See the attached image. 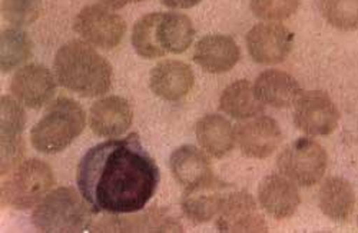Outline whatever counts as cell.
Wrapping results in <instances>:
<instances>
[{"instance_id": "obj_1", "label": "cell", "mask_w": 358, "mask_h": 233, "mask_svg": "<svg viewBox=\"0 0 358 233\" xmlns=\"http://www.w3.org/2000/svg\"><path fill=\"white\" fill-rule=\"evenodd\" d=\"M159 178V167L138 133L96 144L85 153L76 170L78 189L95 213L143 211L157 192Z\"/></svg>"}, {"instance_id": "obj_2", "label": "cell", "mask_w": 358, "mask_h": 233, "mask_svg": "<svg viewBox=\"0 0 358 233\" xmlns=\"http://www.w3.org/2000/svg\"><path fill=\"white\" fill-rule=\"evenodd\" d=\"M53 70L59 83L80 96L105 95L112 86L110 63L85 40H71L59 49Z\"/></svg>"}, {"instance_id": "obj_3", "label": "cell", "mask_w": 358, "mask_h": 233, "mask_svg": "<svg viewBox=\"0 0 358 233\" xmlns=\"http://www.w3.org/2000/svg\"><path fill=\"white\" fill-rule=\"evenodd\" d=\"M86 116L82 106L71 98L50 103L42 119L31 130L32 146L45 155H55L69 148L85 129Z\"/></svg>"}, {"instance_id": "obj_4", "label": "cell", "mask_w": 358, "mask_h": 233, "mask_svg": "<svg viewBox=\"0 0 358 233\" xmlns=\"http://www.w3.org/2000/svg\"><path fill=\"white\" fill-rule=\"evenodd\" d=\"M85 202L73 188H56L35 206L32 223L41 232H82L91 222V211Z\"/></svg>"}, {"instance_id": "obj_5", "label": "cell", "mask_w": 358, "mask_h": 233, "mask_svg": "<svg viewBox=\"0 0 358 233\" xmlns=\"http://www.w3.org/2000/svg\"><path fill=\"white\" fill-rule=\"evenodd\" d=\"M55 185L52 167L39 159L23 160L2 185V203L19 211L35 208Z\"/></svg>"}, {"instance_id": "obj_6", "label": "cell", "mask_w": 358, "mask_h": 233, "mask_svg": "<svg viewBox=\"0 0 358 233\" xmlns=\"http://www.w3.org/2000/svg\"><path fill=\"white\" fill-rule=\"evenodd\" d=\"M327 166L328 156L325 149L310 137H300L287 144L277 159L280 173L301 188H311L320 183Z\"/></svg>"}, {"instance_id": "obj_7", "label": "cell", "mask_w": 358, "mask_h": 233, "mask_svg": "<svg viewBox=\"0 0 358 233\" xmlns=\"http://www.w3.org/2000/svg\"><path fill=\"white\" fill-rule=\"evenodd\" d=\"M75 32L89 45L110 50L122 42L127 23L106 6L91 5L83 8L73 22Z\"/></svg>"}, {"instance_id": "obj_8", "label": "cell", "mask_w": 358, "mask_h": 233, "mask_svg": "<svg viewBox=\"0 0 358 233\" xmlns=\"http://www.w3.org/2000/svg\"><path fill=\"white\" fill-rule=\"evenodd\" d=\"M338 122V107L322 91L303 92L294 103V123L308 136L331 135Z\"/></svg>"}, {"instance_id": "obj_9", "label": "cell", "mask_w": 358, "mask_h": 233, "mask_svg": "<svg viewBox=\"0 0 358 233\" xmlns=\"http://www.w3.org/2000/svg\"><path fill=\"white\" fill-rule=\"evenodd\" d=\"M235 142L241 153L251 159L270 158L282 142V132L275 119L258 114L234 126Z\"/></svg>"}, {"instance_id": "obj_10", "label": "cell", "mask_w": 358, "mask_h": 233, "mask_svg": "<svg viewBox=\"0 0 358 233\" xmlns=\"http://www.w3.org/2000/svg\"><path fill=\"white\" fill-rule=\"evenodd\" d=\"M294 45V35L275 22L258 23L247 33V47L252 61L259 65H277L287 59Z\"/></svg>"}, {"instance_id": "obj_11", "label": "cell", "mask_w": 358, "mask_h": 233, "mask_svg": "<svg viewBox=\"0 0 358 233\" xmlns=\"http://www.w3.org/2000/svg\"><path fill=\"white\" fill-rule=\"evenodd\" d=\"M217 229L222 233L268 232V225L254 196L245 190H236L227 195L217 216Z\"/></svg>"}, {"instance_id": "obj_12", "label": "cell", "mask_w": 358, "mask_h": 233, "mask_svg": "<svg viewBox=\"0 0 358 233\" xmlns=\"http://www.w3.org/2000/svg\"><path fill=\"white\" fill-rule=\"evenodd\" d=\"M56 80L52 72L36 63L22 66L12 77L10 91L26 107L41 109L56 93Z\"/></svg>"}, {"instance_id": "obj_13", "label": "cell", "mask_w": 358, "mask_h": 233, "mask_svg": "<svg viewBox=\"0 0 358 233\" xmlns=\"http://www.w3.org/2000/svg\"><path fill=\"white\" fill-rule=\"evenodd\" d=\"M134 110L121 96H106L95 102L89 112V125L96 136L113 139L122 136L131 128Z\"/></svg>"}, {"instance_id": "obj_14", "label": "cell", "mask_w": 358, "mask_h": 233, "mask_svg": "<svg viewBox=\"0 0 358 233\" xmlns=\"http://www.w3.org/2000/svg\"><path fill=\"white\" fill-rule=\"evenodd\" d=\"M205 151L192 144H184L171 155L169 165L175 181L185 190L195 189L215 181V174Z\"/></svg>"}, {"instance_id": "obj_15", "label": "cell", "mask_w": 358, "mask_h": 233, "mask_svg": "<svg viewBox=\"0 0 358 233\" xmlns=\"http://www.w3.org/2000/svg\"><path fill=\"white\" fill-rule=\"evenodd\" d=\"M261 208L277 220L291 218L301 205V196L296 185L284 174L265 176L258 186Z\"/></svg>"}, {"instance_id": "obj_16", "label": "cell", "mask_w": 358, "mask_h": 233, "mask_svg": "<svg viewBox=\"0 0 358 233\" xmlns=\"http://www.w3.org/2000/svg\"><path fill=\"white\" fill-rule=\"evenodd\" d=\"M195 83V76L189 65L181 61L159 62L149 75V86L152 92L169 102L187 96Z\"/></svg>"}, {"instance_id": "obj_17", "label": "cell", "mask_w": 358, "mask_h": 233, "mask_svg": "<svg viewBox=\"0 0 358 233\" xmlns=\"http://www.w3.org/2000/svg\"><path fill=\"white\" fill-rule=\"evenodd\" d=\"M241 57L240 46L228 35L203 36L194 50V61L208 73H225Z\"/></svg>"}, {"instance_id": "obj_18", "label": "cell", "mask_w": 358, "mask_h": 233, "mask_svg": "<svg viewBox=\"0 0 358 233\" xmlns=\"http://www.w3.org/2000/svg\"><path fill=\"white\" fill-rule=\"evenodd\" d=\"M228 188V185L215 179L208 185L185 190L181 200L182 213L195 225L213 220L222 208Z\"/></svg>"}, {"instance_id": "obj_19", "label": "cell", "mask_w": 358, "mask_h": 233, "mask_svg": "<svg viewBox=\"0 0 358 233\" xmlns=\"http://www.w3.org/2000/svg\"><path fill=\"white\" fill-rule=\"evenodd\" d=\"M258 99L275 109H287L294 106L296 99L303 93L300 83L287 72L270 69L264 70L254 84Z\"/></svg>"}, {"instance_id": "obj_20", "label": "cell", "mask_w": 358, "mask_h": 233, "mask_svg": "<svg viewBox=\"0 0 358 233\" xmlns=\"http://www.w3.org/2000/svg\"><path fill=\"white\" fill-rule=\"evenodd\" d=\"M355 203L354 188L343 178H328L320 188L318 206L328 219L334 222H348L355 211Z\"/></svg>"}, {"instance_id": "obj_21", "label": "cell", "mask_w": 358, "mask_h": 233, "mask_svg": "<svg viewBox=\"0 0 358 233\" xmlns=\"http://www.w3.org/2000/svg\"><path fill=\"white\" fill-rule=\"evenodd\" d=\"M201 148L215 159L225 158L235 146V129L221 114H205L196 123Z\"/></svg>"}, {"instance_id": "obj_22", "label": "cell", "mask_w": 358, "mask_h": 233, "mask_svg": "<svg viewBox=\"0 0 358 233\" xmlns=\"http://www.w3.org/2000/svg\"><path fill=\"white\" fill-rule=\"evenodd\" d=\"M195 29L192 20L182 13L161 12L157 26V39L164 53H184L194 40Z\"/></svg>"}, {"instance_id": "obj_23", "label": "cell", "mask_w": 358, "mask_h": 233, "mask_svg": "<svg viewBox=\"0 0 358 233\" xmlns=\"http://www.w3.org/2000/svg\"><path fill=\"white\" fill-rule=\"evenodd\" d=\"M264 103L258 99L254 84L248 80H236L225 87L220 98V107L224 113L238 121L255 118L264 112Z\"/></svg>"}, {"instance_id": "obj_24", "label": "cell", "mask_w": 358, "mask_h": 233, "mask_svg": "<svg viewBox=\"0 0 358 233\" xmlns=\"http://www.w3.org/2000/svg\"><path fill=\"white\" fill-rule=\"evenodd\" d=\"M161 12L148 13L136 20L132 29V46L143 59H158L165 56L157 39V26Z\"/></svg>"}, {"instance_id": "obj_25", "label": "cell", "mask_w": 358, "mask_h": 233, "mask_svg": "<svg viewBox=\"0 0 358 233\" xmlns=\"http://www.w3.org/2000/svg\"><path fill=\"white\" fill-rule=\"evenodd\" d=\"M2 53H0V69L8 73L24 63L32 56V40L29 35L19 29H6L2 32Z\"/></svg>"}, {"instance_id": "obj_26", "label": "cell", "mask_w": 358, "mask_h": 233, "mask_svg": "<svg viewBox=\"0 0 358 233\" xmlns=\"http://www.w3.org/2000/svg\"><path fill=\"white\" fill-rule=\"evenodd\" d=\"M325 20L344 32L358 31V0H320Z\"/></svg>"}, {"instance_id": "obj_27", "label": "cell", "mask_w": 358, "mask_h": 233, "mask_svg": "<svg viewBox=\"0 0 358 233\" xmlns=\"http://www.w3.org/2000/svg\"><path fill=\"white\" fill-rule=\"evenodd\" d=\"M300 2L301 0H250V8L261 20L282 22L298 10Z\"/></svg>"}, {"instance_id": "obj_28", "label": "cell", "mask_w": 358, "mask_h": 233, "mask_svg": "<svg viewBox=\"0 0 358 233\" xmlns=\"http://www.w3.org/2000/svg\"><path fill=\"white\" fill-rule=\"evenodd\" d=\"M0 110H2V139L20 137L26 125V113L17 99L10 96H2L0 100Z\"/></svg>"}, {"instance_id": "obj_29", "label": "cell", "mask_w": 358, "mask_h": 233, "mask_svg": "<svg viewBox=\"0 0 358 233\" xmlns=\"http://www.w3.org/2000/svg\"><path fill=\"white\" fill-rule=\"evenodd\" d=\"M42 12V0H3L2 13L6 22L26 26L38 20Z\"/></svg>"}, {"instance_id": "obj_30", "label": "cell", "mask_w": 358, "mask_h": 233, "mask_svg": "<svg viewBox=\"0 0 358 233\" xmlns=\"http://www.w3.org/2000/svg\"><path fill=\"white\" fill-rule=\"evenodd\" d=\"M26 146L20 137L2 139V176H8L20 163Z\"/></svg>"}, {"instance_id": "obj_31", "label": "cell", "mask_w": 358, "mask_h": 233, "mask_svg": "<svg viewBox=\"0 0 358 233\" xmlns=\"http://www.w3.org/2000/svg\"><path fill=\"white\" fill-rule=\"evenodd\" d=\"M201 0H161V3L171 9H189L196 6Z\"/></svg>"}, {"instance_id": "obj_32", "label": "cell", "mask_w": 358, "mask_h": 233, "mask_svg": "<svg viewBox=\"0 0 358 233\" xmlns=\"http://www.w3.org/2000/svg\"><path fill=\"white\" fill-rule=\"evenodd\" d=\"M99 2L112 10H119L125 8L128 3H139L143 2V0H99Z\"/></svg>"}, {"instance_id": "obj_33", "label": "cell", "mask_w": 358, "mask_h": 233, "mask_svg": "<svg viewBox=\"0 0 358 233\" xmlns=\"http://www.w3.org/2000/svg\"><path fill=\"white\" fill-rule=\"evenodd\" d=\"M357 225H358V219H357Z\"/></svg>"}]
</instances>
